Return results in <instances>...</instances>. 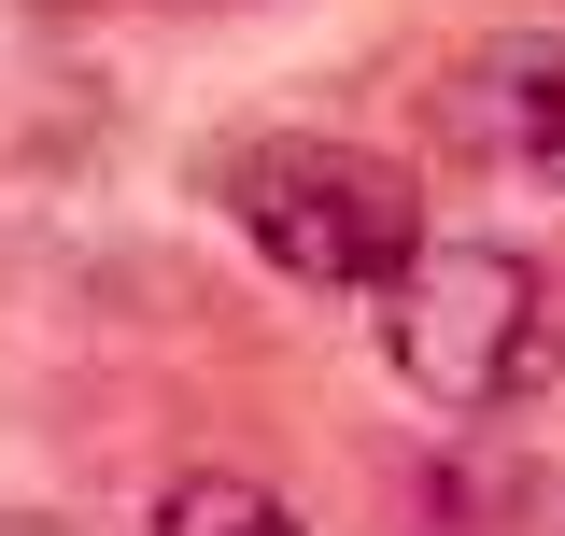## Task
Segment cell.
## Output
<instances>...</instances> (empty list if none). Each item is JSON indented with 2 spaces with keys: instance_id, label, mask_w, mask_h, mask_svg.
Segmentation results:
<instances>
[{
  "instance_id": "7a4b0ae2",
  "label": "cell",
  "mask_w": 565,
  "mask_h": 536,
  "mask_svg": "<svg viewBox=\"0 0 565 536\" xmlns=\"http://www.w3.org/2000/svg\"><path fill=\"white\" fill-rule=\"evenodd\" d=\"M226 226H241L282 282H311V297H382V282L424 255L411 170L367 156V141H326V128L241 141V156H226Z\"/></svg>"
},
{
  "instance_id": "5b68a950",
  "label": "cell",
  "mask_w": 565,
  "mask_h": 536,
  "mask_svg": "<svg viewBox=\"0 0 565 536\" xmlns=\"http://www.w3.org/2000/svg\"><path fill=\"white\" fill-rule=\"evenodd\" d=\"M0 536H71V523H43V508H0Z\"/></svg>"
},
{
  "instance_id": "277c9868",
  "label": "cell",
  "mask_w": 565,
  "mask_h": 536,
  "mask_svg": "<svg viewBox=\"0 0 565 536\" xmlns=\"http://www.w3.org/2000/svg\"><path fill=\"white\" fill-rule=\"evenodd\" d=\"M156 536H311V523H297V494H269L255 467H184L156 494Z\"/></svg>"
},
{
  "instance_id": "6da1fadb",
  "label": "cell",
  "mask_w": 565,
  "mask_h": 536,
  "mask_svg": "<svg viewBox=\"0 0 565 536\" xmlns=\"http://www.w3.org/2000/svg\"><path fill=\"white\" fill-rule=\"evenodd\" d=\"M382 367L424 409H467V424L523 409L565 367V268L523 255V240H424L382 282Z\"/></svg>"
},
{
  "instance_id": "3957f363",
  "label": "cell",
  "mask_w": 565,
  "mask_h": 536,
  "mask_svg": "<svg viewBox=\"0 0 565 536\" xmlns=\"http://www.w3.org/2000/svg\"><path fill=\"white\" fill-rule=\"evenodd\" d=\"M452 141L494 170H565V43L552 29H509L452 71Z\"/></svg>"
}]
</instances>
